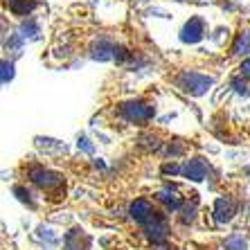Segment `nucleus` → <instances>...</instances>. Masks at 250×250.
Wrapping results in <instances>:
<instances>
[{
    "label": "nucleus",
    "mask_w": 250,
    "mask_h": 250,
    "mask_svg": "<svg viewBox=\"0 0 250 250\" xmlns=\"http://www.w3.org/2000/svg\"><path fill=\"white\" fill-rule=\"evenodd\" d=\"M203 34H205L203 18H192V21L185 25V29H183L181 39H183V41H187V43H196V41H201V39H203Z\"/></svg>",
    "instance_id": "39448f33"
},
{
    "label": "nucleus",
    "mask_w": 250,
    "mask_h": 250,
    "mask_svg": "<svg viewBox=\"0 0 250 250\" xmlns=\"http://www.w3.org/2000/svg\"><path fill=\"white\" fill-rule=\"evenodd\" d=\"M61 250H93V237L83 230L82 226L68 228V232L63 234V246Z\"/></svg>",
    "instance_id": "7ed1b4c3"
},
{
    "label": "nucleus",
    "mask_w": 250,
    "mask_h": 250,
    "mask_svg": "<svg viewBox=\"0 0 250 250\" xmlns=\"http://www.w3.org/2000/svg\"><path fill=\"white\" fill-rule=\"evenodd\" d=\"M2 250H32V248H18L16 241H14L7 232H2Z\"/></svg>",
    "instance_id": "423d86ee"
},
{
    "label": "nucleus",
    "mask_w": 250,
    "mask_h": 250,
    "mask_svg": "<svg viewBox=\"0 0 250 250\" xmlns=\"http://www.w3.org/2000/svg\"><path fill=\"white\" fill-rule=\"evenodd\" d=\"M12 192L34 214L50 216L70 203V178L47 156H25L12 171Z\"/></svg>",
    "instance_id": "f257e3e1"
},
{
    "label": "nucleus",
    "mask_w": 250,
    "mask_h": 250,
    "mask_svg": "<svg viewBox=\"0 0 250 250\" xmlns=\"http://www.w3.org/2000/svg\"><path fill=\"white\" fill-rule=\"evenodd\" d=\"M158 111V97L151 90H142L135 95H124L108 104L99 106L93 124L120 135H135L153 124Z\"/></svg>",
    "instance_id": "f03ea898"
},
{
    "label": "nucleus",
    "mask_w": 250,
    "mask_h": 250,
    "mask_svg": "<svg viewBox=\"0 0 250 250\" xmlns=\"http://www.w3.org/2000/svg\"><path fill=\"white\" fill-rule=\"evenodd\" d=\"M2 5H5V12H9L14 18H25L34 14L43 2L41 0H2Z\"/></svg>",
    "instance_id": "20e7f679"
}]
</instances>
